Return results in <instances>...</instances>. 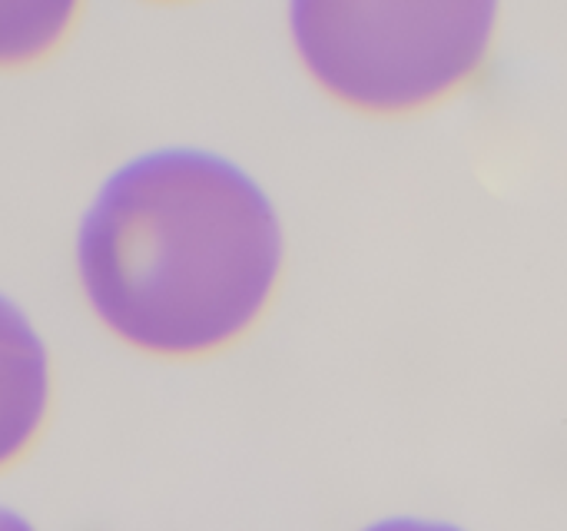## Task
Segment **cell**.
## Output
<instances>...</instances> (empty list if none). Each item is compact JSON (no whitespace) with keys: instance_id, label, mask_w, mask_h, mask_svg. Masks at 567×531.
Returning <instances> with one entry per match:
<instances>
[{"instance_id":"obj_1","label":"cell","mask_w":567,"mask_h":531,"mask_svg":"<svg viewBox=\"0 0 567 531\" xmlns=\"http://www.w3.org/2000/svg\"><path fill=\"white\" fill-rule=\"evenodd\" d=\"M73 253L103 329L146 356L203 359L266 316L286 236L269 193L236 160L156 146L100 183Z\"/></svg>"},{"instance_id":"obj_2","label":"cell","mask_w":567,"mask_h":531,"mask_svg":"<svg viewBox=\"0 0 567 531\" xmlns=\"http://www.w3.org/2000/svg\"><path fill=\"white\" fill-rule=\"evenodd\" d=\"M495 3H296L312 80L362 113H419L472 86L495 47Z\"/></svg>"},{"instance_id":"obj_3","label":"cell","mask_w":567,"mask_h":531,"mask_svg":"<svg viewBox=\"0 0 567 531\" xmlns=\"http://www.w3.org/2000/svg\"><path fill=\"white\" fill-rule=\"evenodd\" d=\"M53 406V369L43 336L0 293V472L17 466L43 436Z\"/></svg>"},{"instance_id":"obj_4","label":"cell","mask_w":567,"mask_h":531,"mask_svg":"<svg viewBox=\"0 0 567 531\" xmlns=\"http://www.w3.org/2000/svg\"><path fill=\"white\" fill-rule=\"evenodd\" d=\"M76 17V3H0V67H23L53 53Z\"/></svg>"},{"instance_id":"obj_5","label":"cell","mask_w":567,"mask_h":531,"mask_svg":"<svg viewBox=\"0 0 567 531\" xmlns=\"http://www.w3.org/2000/svg\"><path fill=\"white\" fill-rule=\"evenodd\" d=\"M362 531H465L452 522H435V519H412V515H399V519H382L375 525Z\"/></svg>"},{"instance_id":"obj_6","label":"cell","mask_w":567,"mask_h":531,"mask_svg":"<svg viewBox=\"0 0 567 531\" xmlns=\"http://www.w3.org/2000/svg\"><path fill=\"white\" fill-rule=\"evenodd\" d=\"M0 531H37V525L27 515H20L17 509L0 502Z\"/></svg>"}]
</instances>
